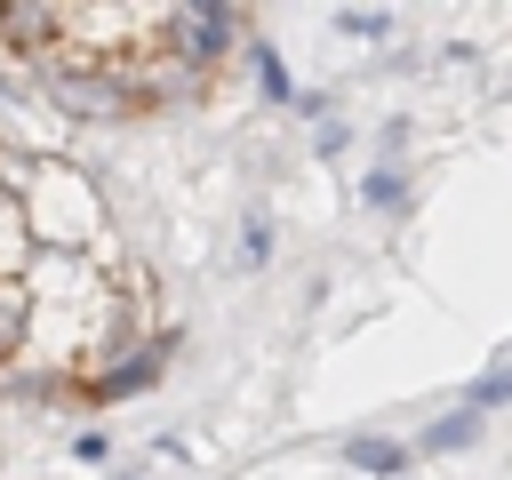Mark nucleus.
I'll list each match as a JSON object with an SVG mask.
<instances>
[{"instance_id":"nucleus-1","label":"nucleus","mask_w":512,"mask_h":480,"mask_svg":"<svg viewBox=\"0 0 512 480\" xmlns=\"http://www.w3.org/2000/svg\"><path fill=\"white\" fill-rule=\"evenodd\" d=\"M16 208H24V240H32V248L112 264V208H104V192H96L88 168H72V160H32V184L16 192Z\"/></svg>"},{"instance_id":"nucleus-2","label":"nucleus","mask_w":512,"mask_h":480,"mask_svg":"<svg viewBox=\"0 0 512 480\" xmlns=\"http://www.w3.org/2000/svg\"><path fill=\"white\" fill-rule=\"evenodd\" d=\"M184 352V336L176 328H144L136 344H120V352H104V360H88V376H72V392L80 400H136V392H152L160 384V368Z\"/></svg>"},{"instance_id":"nucleus-3","label":"nucleus","mask_w":512,"mask_h":480,"mask_svg":"<svg viewBox=\"0 0 512 480\" xmlns=\"http://www.w3.org/2000/svg\"><path fill=\"white\" fill-rule=\"evenodd\" d=\"M160 40H168V56H184L192 72H216V64L240 48V16L216 8V0H200V8H168V16H160Z\"/></svg>"},{"instance_id":"nucleus-4","label":"nucleus","mask_w":512,"mask_h":480,"mask_svg":"<svg viewBox=\"0 0 512 480\" xmlns=\"http://www.w3.org/2000/svg\"><path fill=\"white\" fill-rule=\"evenodd\" d=\"M56 32H64V8H32V0H8L0 8V48L24 56V64H40L56 48Z\"/></svg>"},{"instance_id":"nucleus-5","label":"nucleus","mask_w":512,"mask_h":480,"mask_svg":"<svg viewBox=\"0 0 512 480\" xmlns=\"http://www.w3.org/2000/svg\"><path fill=\"white\" fill-rule=\"evenodd\" d=\"M472 440H480V416H472V408H448V416H432V424L408 440V464H416V456H464Z\"/></svg>"},{"instance_id":"nucleus-6","label":"nucleus","mask_w":512,"mask_h":480,"mask_svg":"<svg viewBox=\"0 0 512 480\" xmlns=\"http://www.w3.org/2000/svg\"><path fill=\"white\" fill-rule=\"evenodd\" d=\"M344 464L376 472V480H400L408 472V440H344Z\"/></svg>"},{"instance_id":"nucleus-7","label":"nucleus","mask_w":512,"mask_h":480,"mask_svg":"<svg viewBox=\"0 0 512 480\" xmlns=\"http://www.w3.org/2000/svg\"><path fill=\"white\" fill-rule=\"evenodd\" d=\"M248 72H256L264 104H296V80H288V64H280V48H272V40H248Z\"/></svg>"},{"instance_id":"nucleus-8","label":"nucleus","mask_w":512,"mask_h":480,"mask_svg":"<svg viewBox=\"0 0 512 480\" xmlns=\"http://www.w3.org/2000/svg\"><path fill=\"white\" fill-rule=\"evenodd\" d=\"M32 264V240H24V208H16V192H0V280H16Z\"/></svg>"},{"instance_id":"nucleus-9","label":"nucleus","mask_w":512,"mask_h":480,"mask_svg":"<svg viewBox=\"0 0 512 480\" xmlns=\"http://www.w3.org/2000/svg\"><path fill=\"white\" fill-rule=\"evenodd\" d=\"M24 320H32V304H24V288L16 280H0V368L24 352Z\"/></svg>"},{"instance_id":"nucleus-10","label":"nucleus","mask_w":512,"mask_h":480,"mask_svg":"<svg viewBox=\"0 0 512 480\" xmlns=\"http://www.w3.org/2000/svg\"><path fill=\"white\" fill-rule=\"evenodd\" d=\"M360 200H368V208H408V168H400V160H376L368 184H360Z\"/></svg>"},{"instance_id":"nucleus-11","label":"nucleus","mask_w":512,"mask_h":480,"mask_svg":"<svg viewBox=\"0 0 512 480\" xmlns=\"http://www.w3.org/2000/svg\"><path fill=\"white\" fill-rule=\"evenodd\" d=\"M240 264H248V272H264V264H272V224H264V216H248V224H240Z\"/></svg>"},{"instance_id":"nucleus-12","label":"nucleus","mask_w":512,"mask_h":480,"mask_svg":"<svg viewBox=\"0 0 512 480\" xmlns=\"http://www.w3.org/2000/svg\"><path fill=\"white\" fill-rule=\"evenodd\" d=\"M504 400H512V368H488V376L472 384V400H464V408H472V416H488V408H504Z\"/></svg>"},{"instance_id":"nucleus-13","label":"nucleus","mask_w":512,"mask_h":480,"mask_svg":"<svg viewBox=\"0 0 512 480\" xmlns=\"http://www.w3.org/2000/svg\"><path fill=\"white\" fill-rule=\"evenodd\" d=\"M336 24H344L352 40H384V32H392V16H384V8H344Z\"/></svg>"},{"instance_id":"nucleus-14","label":"nucleus","mask_w":512,"mask_h":480,"mask_svg":"<svg viewBox=\"0 0 512 480\" xmlns=\"http://www.w3.org/2000/svg\"><path fill=\"white\" fill-rule=\"evenodd\" d=\"M72 456H80V464H104V456H112V440H104V432H80V440H72Z\"/></svg>"}]
</instances>
